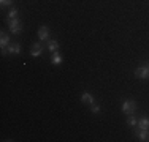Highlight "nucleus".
<instances>
[{"label": "nucleus", "mask_w": 149, "mask_h": 142, "mask_svg": "<svg viewBox=\"0 0 149 142\" xmlns=\"http://www.w3.org/2000/svg\"><path fill=\"white\" fill-rule=\"evenodd\" d=\"M8 26H10V32H11L13 35H19L21 32H22V22H21V19H8Z\"/></svg>", "instance_id": "f257e3e1"}, {"label": "nucleus", "mask_w": 149, "mask_h": 142, "mask_svg": "<svg viewBox=\"0 0 149 142\" xmlns=\"http://www.w3.org/2000/svg\"><path fill=\"white\" fill-rule=\"evenodd\" d=\"M135 111H136V103L133 99H124L122 103V112L127 114V115H133Z\"/></svg>", "instance_id": "f03ea898"}, {"label": "nucleus", "mask_w": 149, "mask_h": 142, "mask_svg": "<svg viewBox=\"0 0 149 142\" xmlns=\"http://www.w3.org/2000/svg\"><path fill=\"white\" fill-rule=\"evenodd\" d=\"M135 76L138 77V79H148L149 77V66H138L136 70H135Z\"/></svg>", "instance_id": "7ed1b4c3"}, {"label": "nucleus", "mask_w": 149, "mask_h": 142, "mask_svg": "<svg viewBox=\"0 0 149 142\" xmlns=\"http://www.w3.org/2000/svg\"><path fill=\"white\" fill-rule=\"evenodd\" d=\"M46 48V46H43L41 43H35V44H32L30 48V55L32 57H40L41 54H43V49Z\"/></svg>", "instance_id": "20e7f679"}, {"label": "nucleus", "mask_w": 149, "mask_h": 142, "mask_svg": "<svg viewBox=\"0 0 149 142\" xmlns=\"http://www.w3.org/2000/svg\"><path fill=\"white\" fill-rule=\"evenodd\" d=\"M38 38H40L41 41H46L49 38V28L48 26H41L38 28Z\"/></svg>", "instance_id": "39448f33"}, {"label": "nucleus", "mask_w": 149, "mask_h": 142, "mask_svg": "<svg viewBox=\"0 0 149 142\" xmlns=\"http://www.w3.org/2000/svg\"><path fill=\"white\" fill-rule=\"evenodd\" d=\"M13 54V55H16V54H19L21 52V44H17V43H15V44H10L8 48H6V51H3V54Z\"/></svg>", "instance_id": "423d86ee"}, {"label": "nucleus", "mask_w": 149, "mask_h": 142, "mask_svg": "<svg viewBox=\"0 0 149 142\" xmlns=\"http://www.w3.org/2000/svg\"><path fill=\"white\" fill-rule=\"evenodd\" d=\"M135 134L140 141H149V130H135Z\"/></svg>", "instance_id": "0eeeda50"}, {"label": "nucleus", "mask_w": 149, "mask_h": 142, "mask_svg": "<svg viewBox=\"0 0 149 142\" xmlns=\"http://www.w3.org/2000/svg\"><path fill=\"white\" fill-rule=\"evenodd\" d=\"M46 49L48 51H51V52H57L59 51V43L57 41H54V40H46Z\"/></svg>", "instance_id": "6e6552de"}, {"label": "nucleus", "mask_w": 149, "mask_h": 142, "mask_svg": "<svg viewBox=\"0 0 149 142\" xmlns=\"http://www.w3.org/2000/svg\"><path fill=\"white\" fill-rule=\"evenodd\" d=\"M81 101L84 103V104H94V97H92V95L89 93V92H84L83 95H81Z\"/></svg>", "instance_id": "1a4fd4ad"}, {"label": "nucleus", "mask_w": 149, "mask_h": 142, "mask_svg": "<svg viewBox=\"0 0 149 142\" xmlns=\"http://www.w3.org/2000/svg\"><path fill=\"white\" fill-rule=\"evenodd\" d=\"M136 126L140 128V130H149V119L148 117H143V119L138 120Z\"/></svg>", "instance_id": "9d476101"}, {"label": "nucleus", "mask_w": 149, "mask_h": 142, "mask_svg": "<svg viewBox=\"0 0 149 142\" xmlns=\"http://www.w3.org/2000/svg\"><path fill=\"white\" fill-rule=\"evenodd\" d=\"M0 46H2V49H6L10 46V37L5 33V32H2V40H0Z\"/></svg>", "instance_id": "9b49d317"}, {"label": "nucleus", "mask_w": 149, "mask_h": 142, "mask_svg": "<svg viewBox=\"0 0 149 142\" xmlns=\"http://www.w3.org/2000/svg\"><path fill=\"white\" fill-rule=\"evenodd\" d=\"M51 62L54 63V65H62L63 59H62V55H60L59 52H52V59H51Z\"/></svg>", "instance_id": "f8f14e48"}, {"label": "nucleus", "mask_w": 149, "mask_h": 142, "mask_svg": "<svg viewBox=\"0 0 149 142\" xmlns=\"http://www.w3.org/2000/svg\"><path fill=\"white\" fill-rule=\"evenodd\" d=\"M136 123H138V120L135 119L133 115H129V119H127V125H130V126H136Z\"/></svg>", "instance_id": "ddd939ff"}, {"label": "nucleus", "mask_w": 149, "mask_h": 142, "mask_svg": "<svg viewBox=\"0 0 149 142\" xmlns=\"http://www.w3.org/2000/svg\"><path fill=\"white\" fill-rule=\"evenodd\" d=\"M91 111L94 114H100V111H102L100 104H91Z\"/></svg>", "instance_id": "4468645a"}, {"label": "nucleus", "mask_w": 149, "mask_h": 142, "mask_svg": "<svg viewBox=\"0 0 149 142\" xmlns=\"http://www.w3.org/2000/svg\"><path fill=\"white\" fill-rule=\"evenodd\" d=\"M15 17H17V10L16 8H11L8 13V19H15Z\"/></svg>", "instance_id": "2eb2a0df"}, {"label": "nucleus", "mask_w": 149, "mask_h": 142, "mask_svg": "<svg viewBox=\"0 0 149 142\" xmlns=\"http://www.w3.org/2000/svg\"><path fill=\"white\" fill-rule=\"evenodd\" d=\"M0 5L2 6H10V5H13V0H0Z\"/></svg>", "instance_id": "dca6fc26"}]
</instances>
